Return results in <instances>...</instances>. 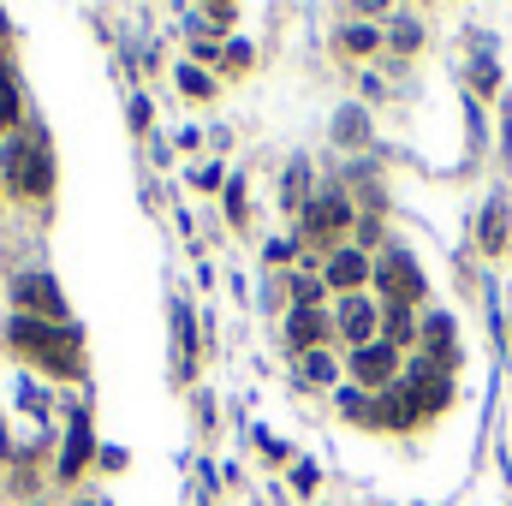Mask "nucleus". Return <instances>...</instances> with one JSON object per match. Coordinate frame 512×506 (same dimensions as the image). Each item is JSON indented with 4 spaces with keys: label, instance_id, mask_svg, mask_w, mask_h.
<instances>
[{
    "label": "nucleus",
    "instance_id": "nucleus-1",
    "mask_svg": "<svg viewBox=\"0 0 512 506\" xmlns=\"http://www.w3.org/2000/svg\"><path fill=\"white\" fill-rule=\"evenodd\" d=\"M12 340H18L36 364H48L54 376H78V370H84L78 328H66V322H36V316H24V322H12Z\"/></svg>",
    "mask_w": 512,
    "mask_h": 506
},
{
    "label": "nucleus",
    "instance_id": "nucleus-2",
    "mask_svg": "<svg viewBox=\"0 0 512 506\" xmlns=\"http://www.w3.org/2000/svg\"><path fill=\"white\" fill-rule=\"evenodd\" d=\"M6 161H12V173H18L24 191H48V155H42L36 143H12Z\"/></svg>",
    "mask_w": 512,
    "mask_h": 506
},
{
    "label": "nucleus",
    "instance_id": "nucleus-3",
    "mask_svg": "<svg viewBox=\"0 0 512 506\" xmlns=\"http://www.w3.org/2000/svg\"><path fill=\"white\" fill-rule=\"evenodd\" d=\"M352 376L364 381V387H382V381H393V346H387V340H376V346H358Z\"/></svg>",
    "mask_w": 512,
    "mask_h": 506
},
{
    "label": "nucleus",
    "instance_id": "nucleus-4",
    "mask_svg": "<svg viewBox=\"0 0 512 506\" xmlns=\"http://www.w3.org/2000/svg\"><path fill=\"white\" fill-rule=\"evenodd\" d=\"M382 286H387V298H393V304H411V298L423 292V274H417L405 256H393V262L382 268Z\"/></svg>",
    "mask_w": 512,
    "mask_h": 506
},
{
    "label": "nucleus",
    "instance_id": "nucleus-5",
    "mask_svg": "<svg viewBox=\"0 0 512 506\" xmlns=\"http://www.w3.org/2000/svg\"><path fill=\"white\" fill-rule=\"evenodd\" d=\"M340 328H346V340L370 346V334H376V304H370V298H346V304H340Z\"/></svg>",
    "mask_w": 512,
    "mask_h": 506
},
{
    "label": "nucleus",
    "instance_id": "nucleus-6",
    "mask_svg": "<svg viewBox=\"0 0 512 506\" xmlns=\"http://www.w3.org/2000/svg\"><path fill=\"white\" fill-rule=\"evenodd\" d=\"M90 465V411L72 417V435H66V459H60V477H78Z\"/></svg>",
    "mask_w": 512,
    "mask_h": 506
},
{
    "label": "nucleus",
    "instance_id": "nucleus-7",
    "mask_svg": "<svg viewBox=\"0 0 512 506\" xmlns=\"http://www.w3.org/2000/svg\"><path fill=\"white\" fill-rule=\"evenodd\" d=\"M322 274H328V286H346V292H352V286L370 274V262H364L358 251H340L334 262H328V268H322Z\"/></svg>",
    "mask_w": 512,
    "mask_h": 506
},
{
    "label": "nucleus",
    "instance_id": "nucleus-8",
    "mask_svg": "<svg viewBox=\"0 0 512 506\" xmlns=\"http://www.w3.org/2000/svg\"><path fill=\"white\" fill-rule=\"evenodd\" d=\"M18 298H24V304H48V316H54V322L66 316V304H60V292H54V286H48L42 274H24V280H18Z\"/></svg>",
    "mask_w": 512,
    "mask_h": 506
},
{
    "label": "nucleus",
    "instance_id": "nucleus-9",
    "mask_svg": "<svg viewBox=\"0 0 512 506\" xmlns=\"http://www.w3.org/2000/svg\"><path fill=\"white\" fill-rule=\"evenodd\" d=\"M340 227H346V203H340V197H322V203L310 209V233L322 239V233H340Z\"/></svg>",
    "mask_w": 512,
    "mask_h": 506
},
{
    "label": "nucleus",
    "instance_id": "nucleus-10",
    "mask_svg": "<svg viewBox=\"0 0 512 506\" xmlns=\"http://www.w3.org/2000/svg\"><path fill=\"white\" fill-rule=\"evenodd\" d=\"M322 328H328V322H322L316 310H298V316H292V328H286V340H292V346H316V340H322Z\"/></svg>",
    "mask_w": 512,
    "mask_h": 506
},
{
    "label": "nucleus",
    "instance_id": "nucleus-11",
    "mask_svg": "<svg viewBox=\"0 0 512 506\" xmlns=\"http://www.w3.org/2000/svg\"><path fill=\"white\" fill-rule=\"evenodd\" d=\"M387 340H411V304H387Z\"/></svg>",
    "mask_w": 512,
    "mask_h": 506
},
{
    "label": "nucleus",
    "instance_id": "nucleus-12",
    "mask_svg": "<svg viewBox=\"0 0 512 506\" xmlns=\"http://www.w3.org/2000/svg\"><path fill=\"white\" fill-rule=\"evenodd\" d=\"M304 376L310 381H334V358H328V352H310V358H304Z\"/></svg>",
    "mask_w": 512,
    "mask_h": 506
},
{
    "label": "nucleus",
    "instance_id": "nucleus-13",
    "mask_svg": "<svg viewBox=\"0 0 512 506\" xmlns=\"http://www.w3.org/2000/svg\"><path fill=\"white\" fill-rule=\"evenodd\" d=\"M18 114V96H12V78H0V126H12Z\"/></svg>",
    "mask_w": 512,
    "mask_h": 506
}]
</instances>
